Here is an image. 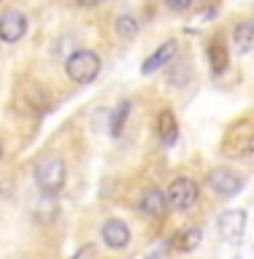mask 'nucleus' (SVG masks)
<instances>
[{
  "instance_id": "15",
  "label": "nucleus",
  "mask_w": 254,
  "mask_h": 259,
  "mask_svg": "<svg viewBox=\"0 0 254 259\" xmlns=\"http://www.w3.org/2000/svg\"><path fill=\"white\" fill-rule=\"evenodd\" d=\"M200 240H203V230H200V227H187V230L176 232V238L170 240V246H173L176 251H192V248L200 246Z\"/></svg>"
},
{
  "instance_id": "20",
  "label": "nucleus",
  "mask_w": 254,
  "mask_h": 259,
  "mask_svg": "<svg viewBox=\"0 0 254 259\" xmlns=\"http://www.w3.org/2000/svg\"><path fill=\"white\" fill-rule=\"evenodd\" d=\"M3 154H6V146H3V141H0V162H3Z\"/></svg>"
},
{
  "instance_id": "3",
  "label": "nucleus",
  "mask_w": 254,
  "mask_h": 259,
  "mask_svg": "<svg viewBox=\"0 0 254 259\" xmlns=\"http://www.w3.org/2000/svg\"><path fill=\"white\" fill-rule=\"evenodd\" d=\"M103 60L100 54L92 52V49H76L68 60H65V76H68L73 84H92V81L100 76Z\"/></svg>"
},
{
  "instance_id": "7",
  "label": "nucleus",
  "mask_w": 254,
  "mask_h": 259,
  "mask_svg": "<svg viewBox=\"0 0 254 259\" xmlns=\"http://www.w3.org/2000/svg\"><path fill=\"white\" fill-rule=\"evenodd\" d=\"M138 210L149 219H165L168 213V197L165 192L157 189V186H143L141 194H138Z\"/></svg>"
},
{
  "instance_id": "11",
  "label": "nucleus",
  "mask_w": 254,
  "mask_h": 259,
  "mask_svg": "<svg viewBox=\"0 0 254 259\" xmlns=\"http://www.w3.org/2000/svg\"><path fill=\"white\" fill-rule=\"evenodd\" d=\"M100 238L108 248H125L130 238H133V232H130V227L122 222V219H108L103 227H100Z\"/></svg>"
},
{
  "instance_id": "10",
  "label": "nucleus",
  "mask_w": 254,
  "mask_h": 259,
  "mask_svg": "<svg viewBox=\"0 0 254 259\" xmlns=\"http://www.w3.org/2000/svg\"><path fill=\"white\" fill-rule=\"evenodd\" d=\"M176 52H178V44H176V40H165V44H160V46L143 60L141 73H143V76H152V73L162 70L165 65H170V62L176 60Z\"/></svg>"
},
{
  "instance_id": "16",
  "label": "nucleus",
  "mask_w": 254,
  "mask_h": 259,
  "mask_svg": "<svg viewBox=\"0 0 254 259\" xmlns=\"http://www.w3.org/2000/svg\"><path fill=\"white\" fill-rule=\"evenodd\" d=\"M130 108H133V103H130V100H122L117 108L111 111L108 133H111L114 138H119L122 133H125V124H127V119H130Z\"/></svg>"
},
{
  "instance_id": "13",
  "label": "nucleus",
  "mask_w": 254,
  "mask_h": 259,
  "mask_svg": "<svg viewBox=\"0 0 254 259\" xmlns=\"http://www.w3.org/2000/svg\"><path fill=\"white\" fill-rule=\"evenodd\" d=\"M230 44L235 49V54H249L254 49V22H249V19L235 22L233 32H230Z\"/></svg>"
},
{
  "instance_id": "19",
  "label": "nucleus",
  "mask_w": 254,
  "mask_h": 259,
  "mask_svg": "<svg viewBox=\"0 0 254 259\" xmlns=\"http://www.w3.org/2000/svg\"><path fill=\"white\" fill-rule=\"evenodd\" d=\"M89 254H92V246H84L81 251H76V256H73V259H87Z\"/></svg>"
},
{
  "instance_id": "18",
  "label": "nucleus",
  "mask_w": 254,
  "mask_h": 259,
  "mask_svg": "<svg viewBox=\"0 0 254 259\" xmlns=\"http://www.w3.org/2000/svg\"><path fill=\"white\" fill-rule=\"evenodd\" d=\"M76 6H81V8H95V6H100L103 0H73Z\"/></svg>"
},
{
  "instance_id": "14",
  "label": "nucleus",
  "mask_w": 254,
  "mask_h": 259,
  "mask_svg": "<svg viewBox=\"0 0 254 259\" xmlns=\"http://www.w3.org/2000/svg\"><path fill=\"white\" fill-rule=\"evenodd\" d=\"M114 32H117L119 40H135L138 32H141V22L133 14H119L114 19Z\"/></svg>"
},
{
  "instance_id": "8",
  "label": "nucleus",
  "mask_w": 254,
  "mask_h": 259,
  "mask_svg": "<svg viewBox=\"0 0 254 259\" xmlns=\"http://www.w3.org/2000/svg\"><path fill=\"white\" fill-rule=\"evenodd\" d=\"M219 235L227 240V243H241L243 235H246V210L235 208V210H225L222 216H219Z\"/></svg>"
},
{
  "instance_id": "6",
  "label": "nucleus",
  "mask_w": 254,
  "mask_h": 259,
  "mask_svg": "<svg viewBox=\"0 0 254 259\" xmlns=\"http://www.w3.org/2000/svg\"><path fill=\"white\" fill-rule=\"evenodd\" d=\"M27 16H24V11H19V8H6L3 14H0V40L8 46L19 44V40L27 35Z\"/></svg>"
},
{
  "instance_id": "4",
  "label": "nucleus",
  "mask_w": 254,
  "mask_h": 259,
  "mask_svg": "<svg viewBox=\"0 0 254 259\" xmlns=\"http://www.w3.org/2000/svg\"><path fill=\"white\" fill-rule=\"evenodd\" d=\"M165 197H168V208L190 210L192 205H198V200H200V184L190 176H178L165 189Z\"/></svg>"
},
{
  "instance_id": "9",
  "label": "nucleus",
  "mask_w": 254,
  "mask_h": 259,
  "mask_svg": "<svg viewBox=\"0 0 254 259\" xmlns=\"http://www.w3.org/2000/svg\"><path fill=\"white\" fill-rule=\"evenodd\" d=\"M206 54H208V68L214 76H222V73H227V68H230V46H227L225 35H214L208 40L206 46Z\"/></svg>"
},
{
  "instance_id": "5",
  "label": "nucleus",
  "mask_w": 254,
  "mask_h": 259,
  "mask_svg": "<svg viewBox=\"0 0 254 259\" xmlns=\"http://www.w3.org/2000/svg\"><path fill=\"white\" fill-rule=\"evenodd\" d=\"M206 184H208V189L222 200H230L235 194H241V189L246 186L243 176H238L230 167H211L208 176H206Z\"/></svg>"
},
{
  "instance_id": "17",
  "label": "nucleus",
  "mask_w": 254,
  "mask_h": 259,
  "mask_svg": "<svg viewBox=\"0 0 254 259\" xmlns=\"http://www.w3.org/2000/svg\"><path fill=\"white\" fill-rule=\"evenodd\" d=\"M195 0H165V6L170 8V11H176V14H184V11H190Z\"/></svg>"
},
{
  "instance_id": "2",
  "label": "nucleus",
  "mask_w": 254,
  "mask_h": 259,
  "mask_svg": "<svg viewBox=\"0 0 254 259\" xmlns=\"http://www.w3.org/2000/svg\"><path fill=\"white\" fill-rule=\"evenodd\" d=\"M222 151L227 157H235V159L254 157V116H243L227 127L225 141H222Z\"/></svg>"
},
{
  "instance_id": "12",
  "label": "nucleus",
  "mask_w": 254,
  "mask_h": 259,
  "mask_svg": "<svg viewBox=\"0 0 254 259\" xmlns=\"http://www.w3.org/2000/svg\"><path fill=\"white\" fill-rule=\"evenodd\" d=\"M154 130H157V138H160V143L162 146H173L178 141V119H176V113L170 111V108H162L157 113V121H154Z\"/></svg>"
},
{
  "instance_id": "21",
  "label": "nucleus",
  "mask_w": 254,
  "mask_h": 259,
  "mask_svg": "<svg viewBox=\"0 0 254 259\" xmlns=\"http://www.w3.org/2000/svg\"><path fill=\"white\" fill-rule=\"evenodd\" d=\"M0 3H3V0H0Z\"/></svg>"
},
{
  "instance_id": "1",
  "label": "nucleus",
  "mask_w": 254,
  "mask_h": 259,
  "mask_svg": "<svg viewBox=\"0 0 254 259\" xmlns=\"http://www.w3.org/2000/svg\"><path fill=\"white\" fill-rule=\"evenodd\" d=\"M32 178H35L38 189L44 194H49V197L60 194L65 189V181H68L65 159L60 157V154H46V157L35 165V170H32Z\"/></svg>"
}]
</instances>
